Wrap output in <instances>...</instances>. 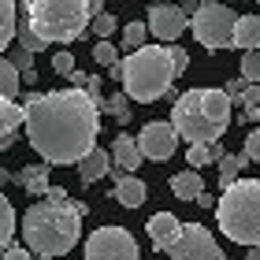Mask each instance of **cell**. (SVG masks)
<instances>
[{
    "instance_id": "1",
    "label": "cell",
    "mask_w": 260,
    "mask_h": 260,
    "mask_svg": "<svg viewBox=\"0 0 260 260\" xmlns=\"http://www.w3.org/2000/svg\"><path fill=\"white\" fill-rule=\"evenodd\" d=\"M22 123L34 152L45 164H78L97 145L101 104L78 86L30 93L22 101Z\"/></svg>"
},
{
    "instance_id": "2",
    "label": "cell",
    "mask_w": 260,
    "mask_h": 260,
    "mask_svg": "<svg viewBox=\"0 0 260 260\" xmlns=\"http://www.w3.org/2000/svg\"><path fill=\"white\" fill-rule=\"evenodd\" d=\"M86 201H52L45 197L38 205H30L22 212V245L38 256V260H56L67 256L75 249L78 234H82V219H86Z\"/></svg>"
},
{
    "instance_id": "3",
    "label": "cell",
    "mask_w": 260,
    "mask_h": 260,
    "mask_svg": "<svg viewBox=\"0 0 260 260\" xmlns=\"http://www.w3.org/2000/svg\"><path fill=\"white\" fill-rule=\"evenodd\" d=\"M231 93L227 89H190L175 101L171 123L186 141H219L231 126Z\"/></svg>"
},
{
    "instance_id": "4",
    "label": "cell",
    "mask_w": 260,
    "mask_h": 260,
    "mask_svg": "<svg viewBox=\"0 0 260 260\" xmlns=\"http://www.w3.org/2000/svg\"><path fill=\"white\" fill-rule=\"evenodd\" d=\"M119 67H123V93L130 101H141V104L160 101L171 89V82L179 78L175 56L164 45H141V49L126 52V60Z\"/></svg>"
},
{
    "instance_id": "5",
    "label": "cell",
    "mask_w": 260,
    "mask_h": 260,
    "mask_svg": "<svg viewBox=\"0 0 260 260\" xmlns=\"http://www.w3.org/2000/svg\"><path fill=\"white\" fill-rule=\"evenodd\" d=\"M22 19L45 45H67L93 26V8L89 0H22Z\"/></svg>"
},
{
    "instance_id": "6",
    "label": "cell",
    "mask_w": 260,
    "mask_h": 260,
    "mask_svg": "<svg viewBox=\"0 0 260 260\" xmlns=\"http://www.w3.org/2000/svg\"><path fill=\"white\" fill-rule=\"evenodd\" d=\"M216 223L231 242L260 245V179H238L216 205Z\"/></svg>"
},
{
    "instance_id": "7",
    "label": "cell",
    "mask_w": 260,
    "mask_h": 260,
    "mask_svg": "<svg viewBox=\"0 0 260 260\" xmlns=\"http://www.w3.org/2000/svg\"><path fill=\"white\" fill-rule=\"evenodd\" d=\"M234 26H238V15H234L231 4H223V0H201V8L190 19L193 38L212 52L234 45Z\"/></svg>"
},
{
    "instance_id": "8",
    "label": "cell",
    "mask_w": 260,
    "mask_h": 260,
    "mask_svg": "<svg viewBox=\"0 0 260 260\" xmlns=\"http://www.w3.org/2000/svg\"><path fill=\"white\" fill-rule=\"evenodd\" d=\"M86 260H141L138 242L126 227H101L86 238Z\"/></svg>"
},
{
    "instance_id": "9",
    "label": "cell",
    "mask_w": 260,
    "mask_h": 260,
    "mask_svg": "<svg viewBox=\"0 0 260 260\" xmlns=\"http://www.w3.org/2000/svg\"><path fill=\"white\" fill-rule=\"evenodd\" d=\"M171 260H231L227 253L216 245L208 227H201V223H182V234L179 242L168 249Z\"/></svg>"
},
{
    "instance_id": "10",
    "label": "cell",
    "mask_w": 260,
    "mask_h": 260,
    "mask_svg": "<svg viewBox=\"0 0 260 260\" xmlns=\"http://www.w3.org/2000/svg\"><path fill=\"white\" fill-rule=\"evenodd\" d=\"M190 26V11L182 4H171V0H156V4L149 8V34L160 41H175L179 34Z\"/></svg>"
},
{
    "instance_id": "11",
    "label": "cell",
    "mask_w": 260,
    "mask_h": 260,
    "mask_svg": "<svg viewBox=\"0 0 260 260\" xmlns=\"http://www.w3.org/2000/svg\"><path fill=\"white\" fill-rule=\"evenodd\" d=\"M138 145H141V152H145L149 160H171L175 149H179V130H175V123L152 119V123L141 126Z\"/></svg>"
},
{
    "instance_id": "12",
    "label": "cell",
    "mask_w": 260,
    "mask_h": 260,
    "mask_svg": "<svg viewBox=\"0 0 260 260\" xmlns=\"http://www.w3.org/2000/svg\"><path fill=\"white\" fill-rule=\"evenodd\" d=\"M149 242H152V249H160V253H168L175 242H179V234H182V223L179 216H171V212H156V216L149 219Z\"/></svg>"
},
{
    "instance_id": "13",
    "label": "cell",
    "mask_w": 260,
    "mask_h": 260,
    "mask_svg": "<svg viewBox=\"0 0 260 260\" xmlns=\"http://www.w3.org/2000/svg\"><path fill=\"white\" fill-rule=\"evenodd\" d=\"M112 164H115V160H112V152H108V149L93 145L86 156L78 160V179H82V182H97V179H104V175L112 171Z\"/></svg>"
},
{
    "instance_id": "14",
    "label": "cell",
    "mask_w": 260,
    "mask_h": 260,
    "mask_svg": "<svg viewBox=\"0 0 260 260\" xmlns=\"http://www.w3.org/2000/svg\"><path fill=\"white\" fill-rule=\"evenodd\" d=\"M15 182H19L30 197H49V190H52L49 168H45V164H26L22 171H15Z\"/></svg>"
},
{
    "instance_id": "15",
    "label": "cell",
    "mask_w": 260,
    "mask_h": 260,
    "mask_svg": "<svg viewBox=\"0 0 260 260\" xmlns=\"http://www.w3.org/2000/svg\"><path fill=\"white\" fill-rule=\"evenodd\" d=\"M141 145H138V138L134 134H119L112 141V160H115V168H123V171H134L141 168Z\"/></svg>"
},
{
    "instance_id": "16",
    "label": "cell",
    "mask_w": 260,
    "mask_h": 260,
    "mask_svg": "<svg viewBox=\"0 0 260 260\" xmlns=\"http://www.w3.org/2000/svg\"><path fill=\"white\" fill-rule=\"evenodd\" d=\"M171 193L179 197V201H201V193H205V179H201V171L197 168H186L179 175H171Z\"/></svg>"
},
{
    "instance_id": "17",
    "label": "cell",
    "mask_w": 260,
    "mask_h": 260,
    "mask_svg": "<svg viewBox=\"0 0 260 260\" xmlns=\"http://www.w3.org/2000/svg\"><path fill=\"white\" fill-rule=\"evenodd\" d=\"M115 201H119L123 208H141L149 201V186L134 179V175H123L119 182H115Z\"/></svg>"
},
{
    "instance_id": "18",
    "label": "cell",
    "mask_w": 260,
    "mask_h": 260,
    "mask_svg": "<svg viewBox=\"0 0 260 260\" xmlns=\"http://www.w3.org/2000/svg\"><path fill=\"white\" fill-rule=\"evenodd\" d=\"M227 152H223L219 141H190V149H186V164L190 168H208V164H219Z\"/></svg>"
},
{
    "instance_id": "19",
    "label": "cell",
    "mask_w": 260,
    "mask_h": 260,
    "mask_svg": "<svg viewBox=\"0 0 260 260\" xmlns=\"http://www.w3.org/2000/svg\"><path fill=\"white\" fill-rule=\"evenodd\" d=\"M234 49H245V52L260 49V15H238V26H234Z\"/></svg>"
},
{
    "instance_id": "20",
    "label": "cell",
    "mask_w": 260,
    "mask_h": 260,
    "mask_svg": "<svg viewBox=\"0 0 260 260\" xmlns=\"http://www.w3.org/2000/svg\"><path fill=\"white\" fill-rule=\"evenodd\" d=\"M19 30V19H15V0H0V49H8L11 38Z\"/></svg>"
},
{
    "instance_id": "21",
    "label": "cell",
    "mask_w": 260,
    "mask_h": 260,
    "mask_svg": "<svg viewBox=\"0 0 260 260\" xmlns=\"http://www.w3.org/2000/svg\"><path fill=\"white\" fill-rule=\"evenodd\" d=\"M19 86H22V75H19V67L11 63V60H4V56H0V93L15 101V97H19Z\"/></svg>"
},
{
    "instance_id": "22",
    "label": "cell",
    "mask_w": 260,
    "mask_h": 260,
    "mask_svg": "<svg viewBox=\"0 0 260 260\" xmlns=\"http://www.w3.org/2000/svg\"><path fill=\"white\" fill-rule=\"evenodd\" d=\"M19 123H22V108H19L11 97L0 93V138L11 134V130H19Z\"/></svg>"
},
{
    "instance_id": "23",
    "label": "cell",
    "mask_w": 260,
    "mask_h": 260,
    "mask_svg": "<svg viewBox=\"0 0 260 260\" xmlns=\"http://www.w3.org/2000/svg\"><path fill=\"white\" fill-rule=\"evenodd\" d=\"M11 234H15V208L8 205L4 190H0V256H4V249L11 245Z\"/></svg>"
},
{
    "instance_id": "24",
    "label": "cell",
    "mask_w": 260,
    "mask_h": 260,
    "mask_svg": "<svg viewBox=\"0 0 260 260\" xmlns=\"http://www.w3.org/2000/svg\"><path fill=\"white\" fill-rule=\"evenodd\" d=\"M245 164H253L249 156H245V152H242V156H231V152H227V156L219 160V186H223V190L238 182V171L245 168Z\"/></svg>"
},
{
    "instance_id": "25",
    "label": "cell",
    "mask_w": 260,
    "mask_h": 260,
    "mask_svg": "<svg viewBox=\"0 0 260 260\" xmlns=\"http://www.w3.org/2000/svg\"><path fill=\"white\" fill-rule=\"evenodd\" d=\"M145 38H149V22H126L123 26V49L126 52H134V49H141V45H145Z\"/></svg>"
},
{
    "instance_id": "26",
    "label": "cell",
    "mask_w": 260,
    "mask_h": 260,
    "mask_svg": "<svg viewBox=\"0 0 260 260\" xmlns=\"http://www.w3.org/2000/svg\"><path fill=\"white\" fill-rule=\"evenodd\" d=\"M93 60H97L101 67H115V63H123V60H119V49L112 45V38H101L97 45H93Z\"/></svg>"
},
{
    "instance_id": "27",
    "label": "cell",
    "mask_w": 260,
    "mask_h": 260,
    "mask_svg": "<svg viewBox=\"0 0 260 260\" xmlns=\"http://www.w3.org/2000/svg\"><path fill=\"white\" fill-rule=\"evenodd\" d=\"M11 63L22 71V82H38V71H34V52H30V49H22V45H19V49L11 52Z\"/></svg>"
},
{
    "instance_id": "28",
    "label": "cell",
    "mask_w": 260,
    "mask_h": 260,
    "mask_svg": "<svg viewBox=\"0 0 260 260\" xmlns=\"http://www.w3.org/2000/svg\"><path fill=\"white\" fill-rule=\"evenodd\" d=\"M15 38H19V45H22V49H30L34 56H38L41 49H49V45H45V41L38 38V34L30 30V22H26V19H19V30H15Z\"/></svg>"
},
{
    "instance_id": "29",
    "label": "cell",
    "mask_w": 260,
    "mask_h": 260,
    "mask_svg": "<svg viewBox=\"0 0 260 260\" xmlns=\"http://www.w3.org/2000/svg\"><path fill=\"white\" fill-rule=\"evenodd\" d=\"M126 93H112V97L108 101H104V108L101 112H108V115H115V119H119V123H126L130 119V108H126Z\"/></svg>"
},
{
    "instance_id": "30",
    "label": "cell",
    "mask_w": 260,
    "mask_h": 260,
    "mask_svg": "<svg viewBox=\"0 0 260 260\" xmlns=\"http://www.w3.org/2000/svg\"><path fill=\"white\" fill-rule=\"evenodd\" d=\"M115 26H119V19L112 15V11H101V15H93V34H97V38H112L115 34Z\"/></svg>"
},
{
    "instance_id": "31",
    "label": "cell",
    "mask_w": 260,
    "mask_h": 260,
    "mask_svg": "<svg viewBox=\"0 0 260 260\" xmlns=\"http://www.w3.org/2000/svg\"><path fill=\"white\" fill-rule=\"evenodd\" d=\"M242 78L245 82H260V49L242 56Z\"/></svg>"
},
{
    "instance_id": "32",
    "label": "cell",
    "mask_w": 260,
    "mask_h": 260,
    "mask_svg": "<svg viewBox=\"0 0 260 260\" xmlns=\"http://www.w3.org/2000/svg\"><path fill=\"white\" fill-rule=\"evenodd\" d=\"M52 71H60V75H71V71H75V56H71L67 49H60L52 56Z\"/></svg>"
},
{
    "instance_id": "33",
    "label": "cell",
    "mask_w": 260,
    "mask_h": 260,
    "mask_svg": "<svg viewBox=\"0 0 260 260\" xmlns=\"http://www.w3.org/2000/svg\"><path fill=\"white\" fill-rule=\"evenodd\" d=\"M242 152H245L253 164H260V126L253 130V134H245V149H242Z\"/></svg>"
},
{
    "instance_id": "34",
    "label": "cell",
    "mask_w": 260,
    "mask_h": 260,
    "mask_svg": "<svg viewBox=\"0 0 260 260\" xmlns=\"http://www.w3.org/2000/svg\"><path fill=\"white\" fill-rule=\"evenodd\" d=\"M238 101H242V108H249V104H260V82H249Z\"/></svg>"
},
{
    "instance_id": "35",
    "label": "cell",
    "mask_w": 260,
    "mask_h": 260,
    "mask_svg": "<svg viewBox=\"0 0 260 260\" xmlns=\"http://www.w3.org/2000/svg\"><path fill=\"white\" fill-rule=\"evenodd\" d=\"M4 260H38V256H34L26 245H8V249H4Z\"/></svg>"
},
{
    "instance_id": "36",
    "label": "cell",
    "mask_w": 260,
    "mask_h": 260,
    "mask_svg": "<svg viewBox=\"0 0 260 260\" xmlns=\"http://www.w3.org/2000/svg\"><path fill=\"white\" fill-rule=\"evenodd\" d=\"M171 56H175V67H179V75L186 67H190V56H186V49H179V45H171Z\"/></svg>"
},
{
    "instance_id": "37",
    "label": "cell",
    "mask_w": 260,
    "mask_h": 260,
    "mask_svg": "<svg viewBox=\"0 0 260 260\" xmlns=\"http://www.w3.org/2000/svg\"><path fill=\"white\" fill-rule=\"evenodd\" d=\"M245 86H249L245 78H234V82H227V93H231V101H238L242 93H245Z\"/></svg>"
},
{
    "instance_id": "38",
    "label": "cell",
    "mask_w": 260,
    "mask_h": 260,
    "mask_svg": "<svg viewBox=\"0 0 260 260\" xmlns=\"http://www.w3.org/2000/svg\"><path fill=\"white\" fill-rule=\"evenodd\" d=\"M67 78H71V86H78V89H82V86H86V82H89V75H86V71H78V67L71 71Z\"/></svg>"
},
{
    "instance_id": "39",
    "label": "cell",
    "mask_w": 260,
    "mask_h": 260,
    "mask_svg": "<svg viewBox=\"0 0 260 260\" xmlns=\"http://www.w3.org/2000/svg\"><path fill=\"white\" fill-rule=\"evenodd\" d=\"M245 119H249V123H260V104H249V108H245Z\"/></svg>"
},
{
    "instance_id": "40",
    "label": "cell",
    "mask_w": 260,
    "mask_h": 260,
    "mask_svg": "<svg viewBox=\"0 0 260 260\" xmlns=\"http://www.w3.org/2000/svg\"><path fill=\"white\" fill-rule=\"evenodd\" d=\"M49 197H52V201H67V190H63V186H52Z\"/></svg>"
},
{
    "instance_id": "41",
    "label": "cell",
    "mask_w": 260,
    "mask_h": 260,
    "mask_svg": "<svg viewBox=\"0 0 260 260\" xmlns=\"http://www.w3.org/2000/svg\"><path fill=\"white\" fill-rule=\"evenodd\" d=\"M89 8H93V15H101V11H104V0H89Z\"/></svg>"
},
{
    "instance_id": "42",
    "label": "cell",
    "mask_w": 260,
    "mask_h": 260,
    "mask_svg": "<svg viewBox=\"0 0 260 260\" xmlns=\"http://www.w3.org/2000/svg\"><path fill=\"white\" fill-rule=\"evenodd\" d=\"M245 260H260V245H253V249H249V256H245Z\"/></svg>"
},
{
    "instance_id": "43",
    "label": "cell",
    "mask_w": 260,
    "mask_h": 260,
    "mask_svg": "<svg viewBox=\"0 0 260 260\" xmlns=\"http://www.w3.org/2000/svg\"><path fill=\"white\" fill-rule=\"evenodd\" d=\"M223 4H234V0H223Z\"/></svg>"
},
{
    "instance_id": "44",
    "label": "cell",
    "mask_w": 260,
    "mask_h": 260,
    "mask_svg": "<svg viewBox=\"0 0 260 260\" xmlns=\"http://www.w3.org/2000/svg\"><path fill=\"white\" fill-rule=\"evenodd\" d=\"M256 4H260V0H256Z\"/></svg>"
}]
</instances>
